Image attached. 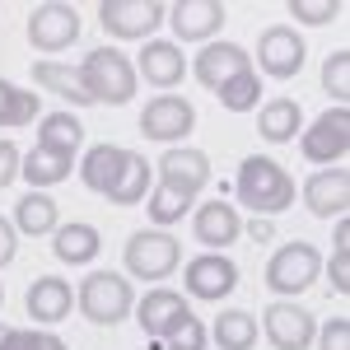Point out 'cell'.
Listing matches in <instances>:
<instances>
[{
	"label": "cell",
	"instance_id": "obj_1",
	"mask_svg": "<svg viewBox=\"0 0 350 350\" xmlns=\"http://www.w3.org/2000/svg\"><path fill=\"white\" fill-rule=\"evenodd\" d=\"M295 178L280 168L275 159L267 154H252V159H243L239 168V201L247 211H257V215H280V211H290L295 206Z\"/></svg>",
	"mask_w": 350,
	"mask_h": 350
},
{
	"label": "cell",
	"instance_id": "obj_2",
	"mask_svg": "<svg viewBox=\"0 0 350 350\" xmlns=\"http://www.w3.org/2000/svg\"><path fill=\"white\" fill-rule=\"evenodd\" d=\"M80 80H84V94H89L94 103L122 108V103L135 98V66L122 52H112V47H94V52L84 56Z\"/></svg>",
	"mask_w": 350,
	"mask_h": 350
},
{
	"label": "cell",
	"instance_id": "obj_3",
	"mask_svg": "<svg viewBox=\"0 0 350 350\" xmlns=\"http://www.w3.org/2000/svg\"><path fill=\"white\" fill-rule=\"evenodd\" d=\"M75 299H80V313L94 327H117L135 308L131 280H126V275H112V271H94V275H84Z\"/></svg>",
	"mask_w": 350,
	"mask_h": 350
},
{
	"label": "cell",
	"instance_id": "obj_4",
	"mask_svg": "<svg viewBox=\"0 0 350 350\" xmlns=\"http://www.w3.org/2000/svg\"><path fill=\"white\" fill-rule=\"evenodd\" d=\"M122 262H126V275H140V280H163V275H173L178 262H183V247L173 234H163V229H140L126 239V252H122Z\"/></svg>",
	"mask_w": 350,
	"mask_h": 350
},
{
	"label": "cell",
	"instance_id": "obj_5",
	"mask_svg": "<svg viewBox=\"0 0 350 350\" xmlns=\"http://www.w3.org/2000/svg\"><path fill=\"white\" fill-rule=\"evenodd\" d=\"M323 271V257L313 243H285L275 257L267 262V285L275 295H304Z\"/></svg>",
	"mask_w": 350,
	"mask_h": 350
},
{
	"label": "cell",
	"instance_id": "obj_6",
	"mask_svg": "<svg viewBox=\"0 0 350 350\" xmlns=\"http://www.w3.org/2000/svg\"><path fill=\"white\" fill-rule=\"evenodd\" d=\"M80 38V14L75 5H61V0H47V5H33L28 10V42L38 52H66L75 47Z\"/></svg>",
	"mask_w": 350,
	"mask_h": 350
},
{
	"label": "cell",
	"instance_id": "obj_7",
	"mask_svg": "<svg viewBox=\"0 0 350 350\" xmlns=\"http://www.w3.org/2000/svg\"><path fill=\"white\" fill-rule=\"evenodd\" d=\"M163 14H168V5L159 0H103L98 5V24L108 28L112 38H150L154 28L163 24Z\"/></svg>",
	"mask_w": 350,
	"mask_h": 350
},
{
	"label": "cell",
	"instance_id": "obj_8",
	"mask_svg": "<svg viewBox=\"0 0 350 350\" xmlns=\"http://www.w3.org/2000/svg\"><path fill=\"white\" fill-rule=\"evenodd\" d=\"M308 163H341L350 150V112L346 108H327L299 140Z\"/></svg>",
	"mask_w": 350,
	"mask_h": 350
},
{
	"label": "cell",
	"instance_id": "obj_9",
	"mask_svg": "<svg viewBox=\"0 0 350 350\" xmlns=\"http://www.w3.org/2000/svg\"><path fill=\"white\" fill-rule=\"evenodd\" d=\"M304 56H308V47L290 24H271L257 42V61H262V70L271 80H295L304 70Z\"/></svg>",
	"mask_w": 350,
	"mask_h": 350
},
{
	"label": "cell",
	"instance_id": "obj_10",
	"mask_svg": "<svg viewBox=\"0 0 350 350\" xmlns=\"http://www.w3.org/2000/svg\"><path fill=\"white\" fill-rule=\"evenodd\" d=\"M262 313H267V318H262V332H267V341L275 350H308L313 346L318 323H313L308 308H299V304H271Z\"/></svg>",
	"mask_w": 350,
	"mask_h": 350
},
{
	"label": "cell",
	"instance_id": "obj_11",
	"mask_svg": "<svg viewBox=\"0 0 350 350\" xmlns=\"http://www.w3.org/2000/svg\"><path fill=\"white\" fill-rule=\"evenodd\" d=\"M196 126V108H191L187 98H178V94H159V98H150L145 112H140V131L150 135V140H183V135Z\"/></svg>",
	"mask_w": 350,
	"mask_h": 350
},
{
	"label": "cell",
	"instance_id": "obj_12",
	"mask_svg": "<svg viewBox=\"0 0 350 350\" xmlns=\"http://www.w3.org/2000/svg\"><path fill=\"white\" fill-rule=\"evenodd\" d=\"M211 183V159L201 154V150H183V145H173L168 154L159 159V187L178 191V196H196V191Z\"/></svg>",
	"mask_w": 350,
	"mask_h": 350
},
{
	"label": "cell",
	"instance_id": "obj_13",
	"mask_svg": "<svg viewBox=\"0 0 350 350\" xmlns=\"http://www.w3.org/2000/svg\"><path fill=\"white\" fill-rule=\"evenodd\" d=\"M187 295L191 299H224L239 285V267L224 257V252H201L187 262Z\"/></svg>",
	"mask_w": 350,
	"mask_h": 350
},
{
	"label": "cell",
	"instance_id": "obj_14",
	"mask_svg": "<svg viewBox=\"0 0 350 350\" xmlns=\"http://www.w3.org/2000/svg\"><path fill=\"white\" fill-rule=\"evenodd\" d=\"M163 19L173 24L183 42H206L224 28V5L219 0H178V5H168Z\"/></svg>",
	"mask_w": 350,
	"mask_h": 350
},
{
	"label": "cell",
	"instance_id": "obj_15",
	"mask_svg": "<svg viewBox=\"0 0 350 350\" xmlns=\"http://www.w3.org/2000/svg\"><path fill=\"white\" fill-rule=\"evenodd\" d=\"M187 299L178 295V290H150V295L135 304V323H140V332L150 336V341H163L168 332L178 323H187Z\"/></svg>",
	"mask_w": 350,
	"mask_h": 350
},
{
	"label": "cell",
	"instance_id": "obj_16",
	"mask_svg": "<svg viewBox=\"0 0 350 350\" xmlns=\"http://www.w3.org/2000/svg\"><path fill=\"white\" fill-rule=\"evenodd\" d=\"M187 75V56L178 52V42H163V38H150L140 47V61H135V80H150L154 89H173V84Z\"/></svg>",
	"mask_w": 350,
	"mask_h": 350
},
{
	"label": "cell",
	"instance_id": "obj_17",
	"mask_svg": "<svg viewBox=\"0 0 350 350\" xmlns=\"http://www.w3.org/2000/svg\"><path fill=\"white\" fill-rule=\"evenodd\" d=\"M243 70H252V66H247V52H243L239 42H211V47H201L196 61H191V75L206 84V89H219V84H229Z\"/></svg>",
	"mask_w": 350,
	"mask_h": 350
},
{
	"label": "cell",
	"instance_id": "obj_18",
	"mask_svg": "<svg viewBox=\"0 0 350 350\" xmlns=\"http://www.w3.org/2000/svg\"><path fill=\"white\" fill-rule=\"evenodd\" d=\"M304 206L313 211V215H346L350 206V173L336 163V168H323V173H313L308 183H304Z\"/></svg>",
	"mask_w": 350,
	"mask_h": 350
},
{
	"label": "cell",
	"instance_id": "obj_19",
	"mask_svg": "<svg viewBox=\"0 0 350 350\" xmlns=\"http://www.w3.org/2000/svg\"><path fill=\"white\" fill-rule=\"evenodd\" d=\"M239 234H243V219H239V211H234L229 201H206V206L191 215V239L206 243L211 252L229 247Z\"/></svg>",
	"mask_w": 350,
	"mask_h": 350
},
{
	"label": "cell",
	"instance_id": "obj_20",
	"mask_svg": "<svg viewBox=\"0 0 350 350\" xmlns=\"http://www.w3.org/2000/svg\"><path fill=\"white\" fill-rule=\"evenodd\" d=\"M70 308H75V290L61 275H38L28 285V313L38 323H61V318H70Z\"/></svg>",
	"mask_w": 350,
	"mask_h": 350
},
{
	"label": "cell",
	"instance_id": "obj_21",
	"mask_svg": "<svg viewBox=\"0 0 350 350\" xmlns=\"http://www.w3.org/2000/svg\"><path fill=\"white\" fill-rule=\"evenodd\" d=\"M126 154L131 150H122V145H94L80 163V178L89 191H98V196H108L117 187V178H122V168H126Z\"/></svg>",
	"mask_w": 350,
	"mask_h": 350
},
{
	"label": "cell",
	"instance_id": "obj_22",
	"mask_svg": "<svg viewBox=\"0 0 350 350\" xmlns=\"http://www.w3.org/2000/svg\"><path fill=\"white\" fill-rule=\"evenodd\" d=\"M14 229L24 234V239H47L61 229V219H56V201L47 191H28L24 201L14 206Z\"/></svg>",
	"mask_w": 350,
	"mask_h": 350
},
{
	"label": "cell",
	"instance_id": "obj_23",
	"mask_svg": "<svg viewBox=\"0 0 350 350\" xmlns=\"http://www.w3.org/2000/svg\"><path fill=\"white\" fill-rule=\"evenodd\" d=\"M52 247L61 262H70V267H84V262H94L98 252H103V239H98V229L94 224H61L52 234Z\"/></svg>",
	"mask_w": 350,
	"mask_h": 350
},
{
	"label": "cell",
	"instance_id": "obj_24",
	"mask_svg": "<svg viewBox=\"0 0 350 350\" xmlns=\"http://www.w3.org/2000/svg\"><path fill=\"white\" fill-rule=\"evenodd\" d=\"M33 84L61 94V98H66V103H75V108H89V103H94V98L84 94L80 70H75V66H61V61H38V66H33Z\"/></svg>",
	"mask_w": 350,
	"mask_h": 350
},
{
	"label": "cell",
	"instance_id": "obj_25",
	"mask_svg": "<svg viewBox=\"0 0 350 350\" xmlns=\"http://www.w3.org/2000/svg\"><path fill=\"white\" fill-rule=\"evenodd\" d=\"M70 168H75L70 154H52V150H42V145H33V150L24 154V163H19V173L33 183V191L66 183V178H70Z\"/></svg>",
	"mask_w": 350,
	"mask_h": 350
},
{
	"label": "cell",
	"instance_id": "obj_26",
	"mask_svg": "<svg viewBox=\"0 0 350 350\" xmlns=\"http://www.w3.org/2000/svg\"><path fill=\"white\" fill-rule=\"evenodd\" d=\"M80 140H84V126H80L75 112H47L42 126H38V145L52 150V154H70V159H75Z\"/></svg>",
	"mask_w": 350,
	"mask_h": 350
},
{
	"label": "cell",
	"instance_id": "obj_27",
	"mask_svg": "<svg viewBox=\"0 0 350 350\" xmlns=\"http://www.w3.org/2000/svg\"><path fill=\"white\" fill-rule=\"evenodd\" d=\"M299 126H304V108H299L295 98H271L267 108H262V122H257L262 140H271V145H285V140H295Z\"/></svg>",
	"mask_w": 350,
	"mask_h": 350
},
{
	"label": "cell",
	"instance_id": "obj_28",
	"mask_svg": "<svg viewBox=\"0 0 350 350\" xmlns=\"http://www.w3.org/2000/svg\"><path fill=\"white\" fill-rule=\"evenodd\" d=\"M211 336H215L219 350H252V346H257V318L243 313V308H229V313H219V318H215Z\"/></svg>",
	"mask_w": 350,
	"mask_h": 350
},
{
	"label": "cell",
	"instance_id": "obj_29",
	"mask_svg": "<svg viewBox=\"0 0 350 350\" xmlns=\"http://www.w3.org/2000/svg\"><path fill=\"white\" fill-rule=\"evenodd\" d=\"M150 196V163L140 159V154H126V168H122V178H117V187L108 191L112 206H135V201H145Z\"/></svg>",
	"mask_w": 350,
	"mask_h": 350
},
{
	"label": "cell",
	"instance_id": "obj_30",
	"mask_svg": "<svg viewBox=\"0 0 350 350\" xmlns=\"http://www.w3.org/2000/svg\"><path fill=\"white\" fill-rule=\"evenodd\" d=\"M215 98L224 103V112H252L262 103V80H257L252 70H243V75H234L229 84H219Z\"/></svg>",
	"mask_w": 350,
	"mask_h": 350
},
{
	"label": "cell",
	"instance_id": "obj_31",
	"mask_svg": "<svg viewBox=\"0 0 350 350\" xmlns=\"http://www.w3.org/2000/svg\"><path fill=\"white\" fill-rule=\"evenodd\" d=\"M323 89L336 98V108H346V98H350V52H332V56H327Z\"/></svg>",
	"mask_w": 350,
	"mask_h": 350
},
{
	"label": "cell",
	"instance_id": "obj_32",
	"mask_svg": "<svg viewBox=\"0 0 350 350\" xmlns=\"http://www.w3.org/2000/svg\"><path fill=\"white\" fill-rule=\"evenodd\" d=\"M145 206H150V219H154V224H178V219L187 215L191 201H187V196H178V191H168V187H154Z\"/></svg>",
	"mask_w": 350,
	"mask_h": 350
},
{
	"label": "cell",
	"instance_id": "obj_33",
	"mask_svg": "<svg viewBox=\"0 0 350 350\" xmlns=\"http://www.w3.org/2000/svg\"><path fill=\"white\" fill-rule=\"evenodd\" d=\"M290 14H295L299 24L323 28V24H332V19L341 14V0H290Z\"/></svg>",
	"mask_w": 350,
	"mask_h": 350
},
{
	"label": "cell",
	"instance_id": "obj_34",
	"mask_svg": "<svg viewBox=\"0 0 350 350\" xmlns=\"http://www.w3.org/2000/svg\"><path fill=\"white\" fill-rule=\"evenodd\" d=\"M206 341H211V332L196 323V318H187V323H178L163 336V350H206Z\"/></svg>",
	"mask_w": 350,
	"mask_h": 350
},
{
	"label": "cell",
	"instance_id": "obj_35",
	"mask_svg": "<svg viewBox=\"0 0 350 350\" xmlns=\"http://www.w3.org/2000/svg\"><path fill=\"white\" fill-rule=\"evenodd\" d=\"M327 280H332V290H336V295H350V247H336V252H332Z\"/></svg>",
	"mask_w": 350,
	"mask_h": 350
},
{
	"label": "cell",
	"instance_id": "obj_36",
	"mask_svg": "<svg viewBox=\"0 0 350 350\" xmlns=\"http://www.w3.org/2000/svg\"><path fill=\"white\" fill-rule=\"evenodd\" d=\"M318 350H350V323L346 318H332L318 332Z\"/></svg>",
	"mask_w": 350,
	"mask_h": 350
},
{
	"label": "cell",
	"instance_id": "obj_37",
	"mask_svg": "<svg viewBox=\"0 0 350 350\" xmlns=\"http://www.w3.org/2000/svg\"><path fill=\"white\" fill-rule=\"evenodd\" d=\"M19 163H24V154L14 150V140H0V187H10L19 178Z\"/></svg>",
	"mask_w": 350,
	"mask_h": 350
},
{
	"label": "cell",
	"instance_id": "obj_38",
	"mask_svg": "<svg viewBox=\"0 0 350 350\" xmlns=\"http://www.w3.org/2000/svg\"><path fill=\"white\" fill-rule=\"evenodd\" d=\"M38 117V94L33 89H14V117H10V126H28Z\"/></svg>",
	"mask_w": 350,
	"mask_h": 350
},
{
	"label": "cell",
	"instance_id": "obj_39",
	"mask_svg": "<svg viewBox=\"0 0 350 350\" xmlns=\"http://www.w3.org/2000/svg\"><path fill=\"white\" fill-rule=\"evenodd\" d=\"M14 252H19V229H14V219L0 215V267H10Z\"/></svg>",
	"mask_w": 350,
	"mask_h": 350
},
{
	"label": "cell",
	"instance_id": "obj_40",
	"mask_svg": "<svg viewBox=\"0 0 350 350\" xmlns=\"http://www.w3.org/2000/svg\"><path fill=\"white\" fill-rule=\"evenodd\" d=\"M38 332H24V327H10L5 332V341H0V350H38Z\"/></svg>",
	"mask_w": 350,
	"mask_h": 350
},
{
	"label": "cell",
	"instance_id": "obj_41",
	"mask_svg": "<svg viewBox=\"0 0 350 350\" xmlns=\"http://www.w3.org/2000/svg\"><path fill=\"white\" fill-rule=\"evenodd\" d=\"M10 117H14V84L0 80V126H10Z\"/></svg>",
	"mask_w": 350,
	"mask_h": 350
},
{
	"label": "cell",
	"instance_id": "obj_42",
	"mask_svg": "<svg viewBox=\"0 0 350 350\" xmlns=\"http://www.w3.org/2000/svg\"><path fill=\"white\" fill-rule=\"evenodd\" d=\"M247 239H257V243H267V239H275V234H271V219H252V224H247Z\"/></svg>",
	"mask_w": 350,
	"mask_h": 350
},
{
	"label": "cell",
	"instance_id": "obj_43",
	"mask_svg": "<svg viewBox=\"0 0 350 350\" xmlns=\"http://www.w3.org/2000/svg\"><path fill=\"white\" fill-rule=\"evenodd\" d=\"M336 247H350V219H336Z\"/></svg>",
	"mask_w": 350,
	"mask_h": 350
},
{
	"label": "cell",
	"instance_id": "obj_44",
	"mask_svg": "<svg viewBox=\"0 0 350 350\" xmlns=\"http://www.w3.org/2000/svg\"><path fill=\"white\" fill-rule=\"evenodd\" d=\"M38 350H66V341H61V336H42V341H38Z\"/></svg>",
	"mask_w": 350,
	"mask_h": 350
},
{
	"label": "cell",
	"instance_id": "obj_45",
	"mask_svg": "<svg viewBox=\"0 0 350 350\" xmlns=\"http://www.w3.org/2000/svg\"><path fill=\"white\" fill-rule=\"evenodd\" d=\"M5 332H10V327H0V341H5Z\"/></svg>",
	"mask_w": 350,
	"mask_h": 350
},
{
	"label": "cell",
	"instance_id": "obj_46",
	"mask_svg": "<svg viewBox=\"0 0 350 350\" xmlns=\"http://www.w3.org/2000/svg\"><path fill=\"white\" fill-rule=\"evenodd\" d=\"M0 304H5V290H0Z\"/></svg>",
	"mask_w": 350,
	"mask_h": 350
}]
</instances>
